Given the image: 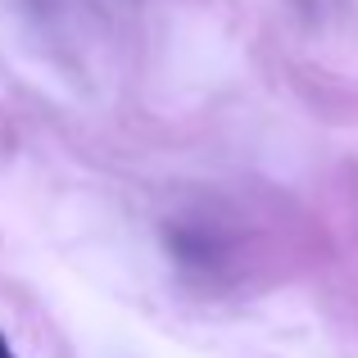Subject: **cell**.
<instances>
[{
    "mask_svg": "<svg viewBox=\"0 0 358 358\" xmlns=\"http://www.w3.org/2000/svg\"><path fill=\"white\" fill-rule=\"evenodd\" d=\"M0 358H18L14 350H9V341H5V336H0Z\"/></svg>",
    "mask_w": 358,
    "mask_h": 358,
    "instance_id": "1",
    "label": "cell"
}]
</instances>
